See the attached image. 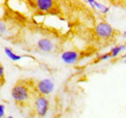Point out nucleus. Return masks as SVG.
Returning a JSON list of instances; mask_svg holds the SVG:
<instances>
[{"label":"nucleus","instance_id":"obj_1","mask_svg":"<svg viewBox=\"0 0 126 118\" xmlns=\"http://www.w3.org/2000/svg\"><path fill=\"white\" fill-rule=\"evenodd\" d=\"M11 95L16 103L23 104L30 99V90L26 84L22 82H16L12 88Z\"/></svg>","mask_w":126,"mask_h":118},{"label":"nucleus","instance_id":"obj_2","mask_svg":"<svg viewBox=\"0 0 126 118\" xmlns=\"http://www.w3.org/2000/svg\"><path fill=\"white\" fill-rule=\"evenodd\" d=\"M34 107H35L36 114L39 117L46 116L47 110H48V107H49V102H48L47 97L43 96V95H38L34 101Z\"/></svg>","mask_w":126,"mask_h":118},{"label":"nucleus","instance_id":"obj_3","mask_svg":"<svg viewBox=\"0 0 126 118\" xmlns=\"http://www.w3.org/2000/svg\"><path fill=\"white\" fill-rule=\"evenodd\" d=\"M53 89H54V83L49 78L41 79L36 84V90L39 93V95L47 96L53 91Z\"/></svg>","mask_w":126,"mask_h":118},{"label":"nucleus","instance_id":"obj_4","mask_svg":"<svg viewBox=\"0 0 126 118\" xmlns=\"http://www.w3.org/2000/svg\"><path fill=\"white\" fill-rule=\"evenodd\" d=\"M95 33L100 38L108 39V38H110L112 36V34H113V28L110 26L108 22L102 21V22H99L96 25V27H95Z\"/></svg>","mask_w":126,"mask_h":118},{"label":"nucleus","instance_id":"obj_5","mask_svg":"<svg viewBox=\"0 0 126 118\" xmlns=\"http://www.w3.org/2000/svg\"><path fill=\"white\" fill-rule=\"evenodd\" d=\"M61 59L64 63H66L68 65H73L79 60V53L74 50L64 51L61 54Z\"/></svg>","mask_w":126,"mask_h":118},{"label":"nucleus","instance_id":"obj_6","mask_svg":"<svg viewBox=\"0 0 126 118\" xmlns=\"http://www.w3.org/2000/svg\"><path fill=\"white\" fill-rule=\"evenodd\" d=\"M37 46L41 51H44V52H50L54 48V44L52 43V41L48 38L40 39L37 43Z\"/></svg>","mask_w":126,"mask_h":118},{"label":"nucleus","instance_id":"obj_7","mask_svg":"<svg viewBox=\"0 0 126 118\" xmlns=\"http://www.w3.org/2000/svg\"><path fill=\"white\" fill-rule=\"evenodd\" d=\"M36 8L40 11V12H49L53 6H54V2L52 0H37L34 2Z\"/></svg>","mask_w":126,"mask_h":118},{"label":"nucleus","instance_id":"obj_8","mask_svg":"<svg viewBox=\"0 0 126 118\" xmlns=\"http://www.w3.org/2000/svg\"><path fill=\"white\" fill-rule=\"evenodd\" d=\"M4 52H5V54L9 57V58L11 59V60H13V61H19L20 59L22 58L23 56H21V55H18V54H16L15 53L10 47H4Z\"/></svg>","mask_w":126,"mask_h":118},{"label":"nucleus","instance_id":"obj_9","mask_svg":"<svg viewBox=\"0 0 126 118\" xmlns=\"http://www.w3.org/2000/svg\"><path fill=\"white\" fill-rule=\"evenodd\" d=\"M125 48H126L125 44H119V45H115V46H113L110 51V57H112V58L116 57V56H117L121 51H123Z\"/></svg>","mask_w":126,"mask_h":118},{"label":"nucleus","instance_id":"obj_10","mask_svg":"<svg viewBox=\"0 0 126 118\" xmlns=\"http://www.w3.org/2000/svg\"><path fill=\"white\" fill-rule=\"evenodd\" d=\"M94 8H97L102 14H107V13L110 11V8H109V7H107L106 5H104V4H102V3L97 2V1H95V0H94Z\"/></svg>","mask_w":126,"mask_h":118},{"label":"nucleus","instance_id":"obj_11","mask_svg":"<svg viewBox=\"0 0 126 118\" xmlns=\"http://www.w3.org/2000/svg\"><path fill=\"white\" fill-rule=\"evenodd\" d=\"M110 58H111V57H110V52H108V53L102 54V55L99 57V60H100V61H104V60H108V59H110Z\"/></svg>","mask_w":126,"mask_h":118},{"label":"nucleus","instance_id":"obj_12","mask_svg":"<svg viewBox=\"0 0 126 118\" xmlns=\"http://www.w3.org/2000/svg\"><path fill=\"white\" fill-rule=\"evenodd\" d=\"M5 115V105L0 104V118H3Z\"/></svg>","mask_w":126,"mask_h":118},{"label":"nucleus","instance_id":"obj_13","mask_svg":"<svg viewBox=\"0 0 126 118\" xmlns=\"http://www.w3.org/2000/svg\"><path fill=\"white\" fill-rule=\"evenodd\" d=\"M4 77V68L3 66L0 64V79H2Z\"/></svg>","mask_w":126,"mask_h":118},{"label":"nucleus","instance_id":"obj_14","mask_svg":"<svg viewBox=\"0 0 126 118\" xmlns=\"http://www.w3.org/2000/svg\"><path fill=\"white\" fill-rule=\"evenodd\" d=\"M6 32V27H5V25L3 24V23H0V33H5Z\"/></svg>","mask_w":126,"mask_h":118},{"label":"nucleus","instance_id":"obj_15","mask_svg":"<svg viewBox=\"0 0 126 118\" xmlns=\"http://www.w3.org/2000/svg\"><path fill=\"white\" fill-rule=\"evenodd\" d=\"M123 36H124V37L126 38V31H124V33H123Z\"/></svg>","mask_w":126,"mask_h":118},{"label":"nucleus","instance_id":"obj_16","mask_svg":"<svg viewBox=\"0 0 126 118\" xmlns=\"http://www.w3.org/2000/svg\"><path fill=\"white\" fill-rule=\"evenodd\" d=\"M1 85H2V80L0 79V87H1Z\"/></svg>","mask_w":126,"mask_h":118},{"label":"nucleus","instance_id":"obj_17","mask_svg":"<svg viewBox=\"0 0 126 118\" xmlns=\"http://www.w3.org/2000/svg\"><path fill=\"white\" fill-rule=\"evenodd\" d=\"M7 118H15V117H13V116H8Z\"/></svg>","mask_w":126,"mask_h":118},{"label":"nucleus","instance_id":"obj_18","mask_svg":"<svg viewBox=\"0 0 126 118\" xmlns=\"http://www.w3.org/2000/svg\"><path fill=\"white\" fill-rule=\"evenodd\" d=\"M123 58H125V59H126V54H124V55H123Z\"/></svg>","mask_w":126,"mask_h":118},{"label":"nucleus","instance_id":"obj_19","mask_svg":"<svg viewBox=\"0 0 126 118\" xmlns=\"http://www.w3.org/2000/svg\"><path fill=\"white\" fill-rule=\"evenodd\" d=\"M123 62H124V63H125V64H126V59H125V60H124V61H123Z\"/></svg>","mask_w":126,"mask_h":118}]
</instances>
